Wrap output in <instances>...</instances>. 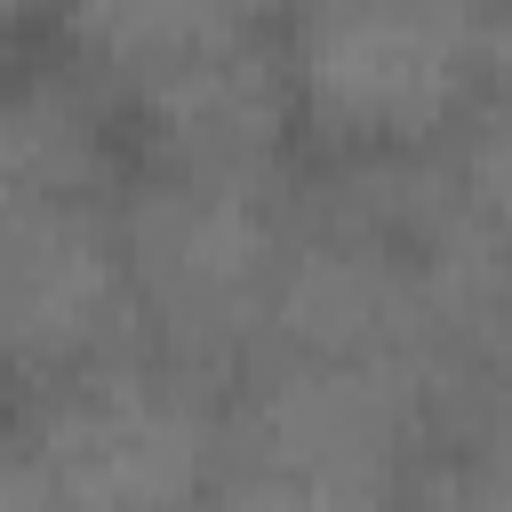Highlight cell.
Wrapping results in <instances>:
<instances>
[{
	"label": "cell",
	"mask_w": 512,
	"mask_h": 512,
	"mask_svg": "<svg viewBox=\"0 0 512 512\" xmlns=\"http://www.w3.org/2000/svg\"><path fill=\"white\" fill-rule=\"evenodd\" d=\"M480 96L512 104V0H488V40H480Z\"/></svg>",
	"instance_id": "30bf717a"
},
{
	"label": "cell",
	"mask_w": 512,
	"mask_h": 512,
	"mask_svg": "<svg viewBox=\"0 0 512 512\" xmlns=\"http://www.w3.org/2000/svg\"><path fill=\"white\" fill-rule=\"evenodd\" d=\"M432 392L392 368L272 352L232 376L224 464L200 512H400Z\"/></svg>",
	"instance_id": "7a4b0ae2"
},
{
	"label": "cell",
	"mask_w": 512,
	"mask_h": 512,
	"mask_svg": "<svg viewBox=\"0 0 512 512\" xmlns=\"http://www.w3.org/2000/svg\"><path fill=\"white\" fill-rule=\"evenodd\" d=\"M0 512H64V496H56L32 464L8 456V464H0Z\"/></svg>",
	"instance_id": "8fae6325"
},
{
	"label": "cell",
	"mask_w": 512,
	"mask_h": 512,
	"mask_svg": "<svg viewBox=\"0 0 512 512\" xmlns=\"http://www.w3.org/2000/svg\"><path fill=\"white\" fill-rule=\"evenodd\" d=\"M224 416V376L128 344L96 368L8 392V456L32 464L64 512H200L224 464Z\"/></svg>",
	"instance_id": "3957f363"
},
{
	"label": "cell",
	"mask_w": 512,
	"mask_h": 512,
	"mask_svg": "<svg viewBox=\"0 0 512 512\" xmlns=\"http://www.w3.org/2000/svg\"><path fill=\"white\" fill-rule=\"evenodd\" d=\"M280 16H288V0H56L32 40H56L112 88H136L184 56L272 32Z\"/></svg>",
	"instance_id": "ba28073f"
},
{
	"label": "cell",
	"mask_w": 512,
	"mask_h": 512,
	"mask_svg": "<svg viewBox=\"0 0 512 512\" xmlns=\"http://www.w3.org/2000/svg\"><path fill=\"white\" fill-rule=\"evenodd\" d=\"M136 176L128 112L56 40H16L0 96V200H112Z\"/></svg>",
	"instance_id": "52a82bcc"
},
{
	"label": "cell",
	"mask_w": 512,
	"mask_h": 512,
	"mask_svg": "<svg viewBox=\"0 0 512 512\" xmlns=\"http://www.w3.org/2000/svg\"><path fill=\"white\" fill-rule=\"evenodd\" d=\"M48 8H56V0H8V40H32V32L48 24Z\"/></svg>",
	"instance_id": "7c38bea8"
},
{
	"label": "cell",
	"mask_w": 512,
	"mask_h": 512,
	"mask_svg": "<svg viewBox=\"0 0 512 512\" xmlns=\"http://www.w3.org/2000/svg\"><path fill=\"white\" fill-rule=\"evenodd\" d=\"M488 0H288L312 160H416L480 104Z\"/></svg>",
	"instance_id": "277c9868"
},
{
	"label": "cell",
	"mask_w": 512,
	"mask_h": 512,
	"mask_svg": "<svg viewBox=\"0 0 512 512\" xmlns=\"http://www.w3.org/2000/svg\"><path fill=\"white\" fill-rule=\"evenodd\" d=\"M304 168L296 176H176V168L128 176L120 216H128V264H136L152 352L224 384L272 352Z\"/></svg>",
	"instance_id": "6da1fadb"
},
{
	"label": "cell",
	"mask_w": 512,
	"mask_h": 512,
	"mask_svg": "<svg viewBox=\"0 0 512 512\" xmlns=\"http://www.w3.org/2000/svg\"><path fill=\"white\" fill-rule=\"evenodd\" d=\"M400 512H512V344L432 400Z\"/></svg>",
	"instance_id": "9c48e42d"
},
{
	"label": "cell",
	"mask_w": 512,
	"mask_h": 512,
	"mask_svg": "<svg viewBox=\"0 0 512 512\" xmlns=\"http://www.w3.org/2000/svg\"><path fill=\"white\" fill-rule=\"evenodd\" d=\"M128 192L112 200H0V360L8 392L56 384L144 344Z\"/></svg>",
	"instance_id": "5b68a950"
},
{
	"label": "cell",
	"mask_w": 512,
	"mask_h": 512,
	"mask_svg": "<svg viewBox=\"0 0 512 512\" xmlns=\"http://www.w3.org/2000/svg\"><path fill=\"white\" fill-rule=\"evenodd\" d=\"M128 112L136 168H176V176H296L304 152V112H296V72H288V16L272 32L224 40L208 56H184L136 88H112Z\"/></svg>",
	"instance_id": "8992f818"
}]
</instances>
